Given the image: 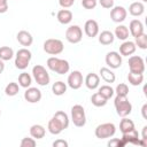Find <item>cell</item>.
<instances>
[{"label":"cell","instance_id":"6da1fadb","mask_svg":"<svg viewBox=\"0 0 147 147\" xmlns=\"http://www.w3.org/2000/svg\"><path fill=\"white\" fill-rule=\"evenodd\" d=\"M47 67L49 70L59 74V75H64V74H68L69 70H70V64L67 60H63V59H59L56 56H51L48 60H47Z\"/></svg>","mask_w":147,"mask_h":147},{"label":"cell","instance_id":"7a4b0ae2","mask_svg":"<svg viewBox=\"0 0 147 147\" xmlns=\"http://www.w3.org/2000/svg\"><path fill=\"white\" fill-rule=\"evenodd\" d=\"M114 106H115L117 115L121 117H126L132 111V105L127 100V96L116 95V98L114 100Z\"/></svg>","mask_w":147,"mask_h":147},{"label":"cell","instance_id":"3957f363","mask_svg":"<svg viewBox=\"0 0 147 147\" xmlns=\"http://www.w3.org/2000/svg\"><path fill=\"white\" fill-rule=\"evenodd\" d=\"M31 59H32V53L26 47L20 48L15 55V67L20 70H24L28 68Z\"/></svg>","mask_w":147,"mask_h":147},{"label":"cell","instance_id":"277c9868","mask_svg":"<svg viewBox=\"0 0 147 147\" xmlns=\"http://www.w3.org/2000/svg\"><path fill=\"white\" fill-rule=\"evenodd\" d=\"M42 46H44V51L49 55H59L64 49V45L62 40L55 39V38H49L45 40Z\"/></svg>","mask_w":147,"mask_h":147},{"label":"cell","instance_id":"5b68a950","mask_svg":"<svg viewBox=\"0 0 147 147\" xmlns=\"http://www.w3.org/2000/svg\"><path fill=\"white\" fill-rule=\"evenodd\" d=\"M71 121L75 126L83 127L86 124V114L82 105H75L71 108Z\"/></svg>","mask_w":147,"mask_h":147},{"label":"cell","instance_id":"8992f818","mask_svg":"<svg viewBox=\"0 0 147 147\" xmlns=\"http://www.w3.org/2000/svg\"><path fill=\"white\" fill-rule=\"evenodd\" d=\"M32 76H33L34 80L37 82V84L40 86H46L49 84L51 77L48 75V71L46 70L45 67H42L40 64H37L32 68Z\"/></svg>","mask_w":147,"mask_h":147},{"label":"cell","instance_id":"52a82bcc","mask_svg":"<svg viewBox=\"0 0 147 147\" xmlns=\"http://www.w3.org/2000/svg\"><path fill=\"white\" fill-rule=\"evenodd\" d=\"M116 133V126L114 123H102L95 127L94 134L99 139H108L111 138Z\"/></svg>","mask_w":147,"mask_h":147},{"label":"cell","instance_id":"ba28073f","mask_svg":"<svg viewBox=\"0 0 147 147\" xmlns=\"http://www.w3.org/2000/svg\"><path fill=\"white\" fill-rule=\"evenodd\" d=\"M83 38V30L79 25H70L65 31V39L70 44H78Z\"/></svg>","mask_w":147,"mask_h":147},{"label":"cell","instance_id":"9c48e42d","mask_svg":"<svg viewBox=\"0 0 147 147\" xmlns=\"http://www.w3.org/2000/svg\"><path fill=\"white\" fill-rule=\"evenodd\" d=\"M129 69L133 74H144L145 71V61L141 56L131 55L129 59Z\"/></svg>","mask_w":147,"mask_h":147},{"label":"cell","instance_id":"30bf717a","mask_svg":"<svg viewBox=\"0 0 147 147\" xmlns=\"http://www.w3.org/2000/svg\"><path fill=\"white\" fill-rule=\"evenodd\" d=\"M83 82H84V78H83V75L80 71L78 70H74L69 76H68V86L72 90H78L82 87L83 85Z\"/></svg>","mask_w":147,"mask_h":147},{"label":"cell","instance_id":"8fae6325","mask_svg":"<svg viewBox=\"0 0 147 147\" xmlns=\"http://www.w3.org/2000/svg\"><path fill=\"white\" fill-rule=\"evenodd\" d=\"M106 64L110 69H117L122 65V55L118 52H108L106 55Z\"/></svg>","mask_w":147,"mask_h":147},{"label":"cell","instance_id":"7c38bea8","mask_svg":"<svg viewBox=\"0 0 147 147\" xmlns=\"http://www.w3.org/2000/svg\"><path fill=\"white\" fill-rule=\"evenodd\" d=\"M127 16V10L123 6H114L110 10V18L115 23H122Z\"/></svg>","mask_w":147,"mask_h":147},{"label":"cell","instance_id":"4fadbf2b","mask_svg":"<svg viewBox=\"0 0 147 147\" xmlns=\"http://www.w3.org/2000/svg\"><path fill=\"white\" fill-rule=\"evenodd\" d=\"M41 96H42L41 91L39 88H37V87H31L30 86L24 92V99L28 102H30V103H37V102H39L41 100Z\"/></svg>","mask_w":147,"mask_h":147},{"label":"cell","instance_id":"5bb4252c","mask_svg":"<svg viewBox=\"0 0 147 147\" xmlns=\"http://www.w3.org/2000/svg\"><path fill=\"white\" fill-rule=\"evenodd\" d=\"M84 31L85 34L90 38H94L99 34V24L95 20H88L85 22L84 25Z\"/></svg>","mask_w":147,"mask_h":147},{"label":"cell","instance_id":"9a60e30c","mask_svg":"<svg viewBox=\"0 0 147 147\" xmlns=\"http://www.w3.org/2000/svg\"><path fill=\"white\" fill-rule=\"evenodd\" d=\"M16 39H17V41H18L22 46H24V47H29V46H31L32 42H33V37H32V34H31L29 31H26V30H21V31H18L17 34H16Z\"/></svg>","mask_w":147,"mask_h":147},{"label":"cell","instance_id":"2e32d148","mask_svg":"<svg viewBox=\"0 0 147 147\" xmlns=\"http://www.w3.org/2000/svg\"><path fill=\"white\" fill-rule=\"evenodd\" d=\"M136 49H137V46H136L134 41L124 40L122 42V45L119 46V54L122 56H131L132 54H134Z\"/></svg>","mask_w":147,"mask_h":147},{"label":"cell","instance_id":"e0dca14e","mask_svg":"<svg viewBox=\"0 0 147 147\" xmlns=\"http://www.w3.org/2000/svg\"><path fill=\"white\" fill-rule=\"evenodd\" d=\"M84 83H85V85H86V87L88 90H95L100 85V76L96 75V74H94V72H90L85 77Z\"/></svg>","mask_w":147,"mask_h":147},{"label":"cell","instance_id":"ac0fdd59","mask_svg":"<svg viewBox=\"0 0 147 147\" xmlns=\"http://www.w3.org/2000/svg\"><path fill=\"white\" fill-rule=\"evenodd\" d=\"M129 32L130 34H132V37H138L139 34L144 33V24L141 21L139 20H132L130 22V25H129Z\"/></svg>","mask_w":147,"mask_h":147},{"label":"cell","instance_id":"d6986e66","mask_svg":"<svg viewBox=\"0 0 147 147\" xmlns=\"http://www.w3.org/2000/svg\"><path fill=\"white\" fill-rule=\"evenodd\" d=\"M72 11L67 9V8H63L61 10L57 11V15H56V18L57 21L61 23V24H69L71 21H72Z\"/></svg>","mask_w":147,"mask_h":147},{"label":"cell","instance_id":"ffe728a7","mask_svg":"<svg viewBox=\"0 0 147 147\" xmlns=\"http://www.w3.org/2000/svg\"><path fill=\"white\" fill-rule=\"evenodd\" d=\"M145 11V5L144 2L141 1H136V2H132L130 6H129V13L130 15L134 16V17H138V16H141Z\"/></svg>","mask_w":147,"mask_h":147},{"label":"cell","instance_id":"44dd1931","mask_svg":"<svg viewBox=\"0 0 147 147\" xmlns=\"http://www.w3.org/2000/svg\"><path fill=\"white\" fill-rule=\"evenodd\" d=\"M47 129H48L49 133H52V134H54V136L60 134V133L64 130V127L62 126V124H61V123H60L55 117H52V118L48 121Z\"/></svg>","mask_w":147,"mask_h":147},{"label":"cell","instance_id":"7402d4cb","mask_svg":"<svg viewBox=\"0 0 147 147\" xmlns=\"http://www.w3.org/2000/svg\"><path fill=\"white\" fill-rule=\"evenodd\" d=\"M114 40H115V36L109 30H105L101 33H99V42L101 45H105V46L110 45L114 42Z\"/></svg>","mask_w":147,"mask_h":147},{"label":"cell","instance_id":"603a6c76","mask_svg":"<svg viewBox=\"0 0 147 147\" xmlns=\"http://www.w3.org/2000/svg\"><path fill=\"white\" fill-rule=\"evenodd\" d=\"M100 77L106 82V83H114L116 80V76L115 74L113 72V70L110 68H107V67H102L100 68Z\"/></svg>","mask_w":147,"mask_h":147},{"label":"cell","instance_id":"cb8c5ba5","mask_svg":"<svg viewBox=\"0 0 147 147\" xmlns=\"http://www.w3.org/2000/svg\"><path fill=\"white\" fill-rule=\"evenodd\" d=\"M46 134V129L40 124H33L30 127V136L34 139H42Z\"/></svg>","mask_w":147,"mask_h":147},{"label":"cell","instance_id":"d4e9b609","mask_svg":"<svg viewBox=\"0 0 147 147\" xmlns=\"http://www.w3.org/2000/svg\"><path fill=\"white\" fill-rule=\"evenodd\" d=\"M114 36L117 38V39H119V40H126L127 38H129V36H130V32H129V28L127 26H125V25H118V26H116V29H115V32H114Z\"/></svg>","mask_w":147,"mask_h":147},{"label":"cell","instance_id":"484cf974","mask_svg":"<svg viewBox=\"0 0 147 147\" xmlns=\"http://www.w3.org/2000/svg\"><path fill=\"white\" fill-rule=\"evenodd\" d=\"M136 126H134V123L132 119H129L126 117H123V119H121V123H119V130L123 133H127L132 130H134Z\"/></svg>","mask_w":147,"mask_h":147},{"label":"cell","instance_id":"4316f807","mask_svg":"<svg viewBox=\"0 0 147 147\" xmlns=\"http://www.w3.org/2000/svg\"><path fill=\"white\" fill-rule=\"evenodd\" d=\"M52 92L60 96V95H63L65 92H67V84L62 80H59V82H55L53 85H52Z\"/></svg>","mask_w":147,"mask_h":147},{"label":"cell","instance_id":"83f0119b","mask_svg":"<svg viewBox=\"0 0 147 147\" xmlns=\"http://www.w3.org/2000/svg\"><path fill=\"white\" fill-rule=\"evenodd\" d=\"M31 83H32V77L30 76V74H28L25 71L20 74V76H18V85L21 87L28 88V87L31 86Z\"/></svg>","mask_w":147,"mask_h":147},{"label":"cell","instance_id":"f1b7e54d","mask_svg":"<svg viewBox=\"0 0 147 147\" xmlns=\"http://www.w3.org/2000/svg\"><path fill=\"white\" fill-rule=\"evenodd\" d=\"M127 80L131 85L133 86H139L142 84L144 82V74H133V72H129L127 74Z\"/></svg>","mask_w":147,"mask_h":147},{"label":"cell","instance_id":"f546056e","mask_svg":"<svg viewBox=\"0 0 147 147\" xmlns=\"http://www.w3.org/2000/svg\"><path fill=\"white\" fill-rule=\"evenodd\" d=\"M91 102H92V105L95 106V107H103V106L107 105L108 100H107L106 98H103L99 92H95V93L92 94V96H91Z\"/></svg>","mask_w":147,"mask_h":147},{"label":"cell","instance_id":"4dcf8cb0","mask_svg":"<svg viewBox=\"0 0 147 147\" xmlns=\"http://www.w3.org/2000/svg\"><path fill=\"white\" fill-rule=\"evenodd\" d=\"M14 56V51L9 46H1L0 47V60L2 61H9Z\"/></svg>","mask_w":147,"mask_h":147},{"label":"cell","instance_id":"1f68e13d","mask_svg":"<svg viewBox=\"0 0 147 147\" xmlns=\"http://www.w3.org/2000/svg\"><path fill=\"white\" fill-rule=\"evenodd\" d=\"M53 117H55V118L62 124V126L64 127V130L69 126V116H68L64 111L59 110V111H56V113L53 115Z\"/></svg>","mask_w":147,"mask_h":147},{"label":"cell","instance_id":"d6a6232c","mask_svg":"<svg viewBox=\"0 0 147 147\" xmlns=\"http://www.w3.org/2000/svg\"><path fill=\"white\" fill-rule=\"evenodd\" d=\"M20 92V85L15 82H10L6 87H5V93L8 96H15Z\"/></svg>","mask_w":147,"mask_h":147},{"label":"cell","instance_id":"836d02e7","mask_svg":"<svg viewBox=\"0 0 147 147\" xmlns=\"http://www.w3.org/2000/svg\"><path fill=\"white\" fill-rule=\"evenodd\" d=\"M103 98H106L107 100H109L113 95H114V88L110 86V85H102L99 87V91H98Z\"/></svg>","mask_w":147,"mask_h":147},{"label":"cell","instance_id":"e575fe53","mask_svg":"<svg viewBox=\"0 0 147 147\" xmlns=\"http://www.w3.org/2000/svg\"><path fill=\"white\" fill-rule=\"evenodd\" d=\"M134 39H136L134 44H136V46H138V48H140V49H146L147 48V34L145 32L139 34Z\"/></svg>","mask_w":147,"mask_h":147},{"label":"cell","instance_id":"d590c367","mask_svg":"<svg viewBox=\"0 0 147 147\" xmlns=\"http://www.w3.org/2000/svg\"><path fill=\"white\" fill-rule=\"evenodd\" d=\"M114 92L116 93V95H121V96H127L129 94V86L124 83H121L116 86V88L114 90Z\"/></svg>","mask_w":147,"mask_h":147},{"label":"cell","instance_id":"8d00e7d4","mask_svg":"<svg viewBox=\"0 0 147 147\" xmlns=\"http://www.w3.org/2000/svg\"><path fill=\"white\" fill-rule=\"evenodd\" d=\"M21 147H34L37 145V141L34 138H29V137H25L21 140Z\"/></svg>","mask_w":147,"mask_h":147},{"label":"cell","instance_id":"74e56055","mask_svg":"<svg viewBox=\"0 0 147 147\" xmlns=\"http://www.w3.org/2000/svg\"><path fill=\"white\" fill-rule=\"evenodd\" d=\"M96 5H98L96 0H82V6L85 9H93L96 7Z\"/></svg>","mask_w":147,"mask_h":147},{"label":"cell","instance_id":"f35d334b","mask_svg":"<svg viewBox=\"0 0 147 147\" xmlns=\"http://www.w3.org/2000/svg\"><path fill=\"white\" fill-rule=\"evenodd\" d=\"M108 146H109V147H124L125 144L123 142L122 139L114 138V139H110V140L108 141Z\"/></svg>","mask_w":147,"mask_h":147},{"label":"cell","instance_id":"ab89813d","mask_svg":"<svg viewBox=\"0 0 147 147\" xmlns=\"http://www.w3.org/2000/svg\"><path fill=\"white\" fill-rule=\"evenodd\" d=\"M114 1L115 0H99V3L101 7L106 9H111L114 7Z\"/></svg>","mask_w":147,"mask_h":147},{"label":"cell","instance_id":"60d3db41","mask_svg":"<svg viewBox=\"0 0 147 147\" xmlns=\"http://www.w3.org/2000/svg\"><path fill=\"white\" fill-rule=\"evenodd\" d=\"M75 1L76 0H59V5L62 8H70L75 3Z\"/></svg>","mask_w":147,"mask_h":147},{"label":"cell","instance_id":"b9f144b4","mask_svg":"<svg viewBox=\"0 0 147 147\" xmlns=\"http://www.w3.org/2000/svg\"><path fill=\"white\" fill-rule=\"evenodd\" d=\"M53 147H68V141L63 139H57L53 142Z\"/></svg>","mask_w":147,"mask_h":147},{"label":"cell","instance_id":"7bdbcfd3","mask_svg":"<svg viewBox=\"0 0 147 147\" xmlns=\"http://www.w3.org/2000/svg\"><path fill=\"white\" fill-rule=\"evenodd\" d=\"M8 10V0H0V14H3Z\"/></svg>","mask_w":147,"mask_h":147},{"label":"cell","instance_id":"ee69618b","mask_svg":"<svg viewBox=\"0 0 147 147\" xmlns=\"http://www.w3.org/2000/svg\"><path fill=\"white\" fill-rule=\"evenodd\" d=\"M146 110H147V103H145L141 108V114H142V117L146 119L147 118V114H146Z\"/></svg>","mask_w":147,"mask_h":147},{"label":"cell","instance_id":"f6af8a7d","mask_svg":"<svg viewBox=\"0 0 147 147\" xmlns=\"http://www.w3.org/2000/svg\"><path fill=\"white\" fill-rule=\"evenodd\" d=\"M146 131H147V126H144L142 127V137H141V139L142 140H147V136H146Z\"/></svg>","mask_w":147,"mask_h":147},{"label":"cell","instance_id":"bcb514c9","mask_svg":"<svg viewBox=\"0 0 147 147\" xmlns=\"http://www.w3.org/2000/svg\"><path fill=\"white\" fill-rule=\"evenodd\" d=\"M3 70H5V63L2 60H0V75L3 72Z\"/></svg>","mask_w":147,"mask_h":147},{"label":"cell","instance_id":"7dc6e473","mask_svg":"<svg viewBox=\"0 0 147 147\" xmlns=\"http://www.w3.org/2000/svg\"><path fill=\"white\" fill-rule=\"evenodd\" d=\"M141 2H147V0H141Z\"/></svg>","mask_w":147,"mask_h":147},{"label":"cell","instance_id":"c3c4849f","mask_svg":"<svg viewBox=\"0 0 147 147\" xmlns=\"http://www.w3.org/2000/svg\"><path fill=\"white\" fill-rule=\"evenodd\" d=\"M0 115H1V109H0Z\"/></svg>","mask_w":147,"mask_h":147}]
</instances>
